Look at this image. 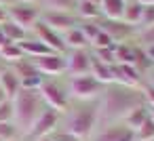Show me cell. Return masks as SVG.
Returning a JSON list of instances; mask_svg holds the SVG:
<instances>
[{
  "label": "cell",
  "mask_w": 154,
  "mask_h": 141,
  "mask_svg": "<svg viewBox=\"0 0 154 141\" xmlns=\"http://www.w3.org/2000/svg\"><path fill=\"white\" fill-rule=\"evenodd\" d=\"M146 103L141 88H131L122 84H108L101 93V114L106 120H122L131 110Z\"/></svg>",
  "instance_id": "cell-1"
},
{
  "label": "cell",
  "mask_w": 154,
  "mask_h": 141,
  "mask_svg": "<svg viewBox=\"0 0 154 141\" xmlns=\"http://www.w3.org/2000/svg\"><path fill=\"white\" fill-rule=\"evenodd\" d=\"M13 101V110H15V118L13 122L17 124L19 133H30V128L34 126L38 114L45 110V103L40 99V93L38 91H26V88H19V93L11 99Z\"/></svg>",
  "instance_id": "cell-2"
},
{
  "label": "cell",
  "mask_w": 154,
  "mask_h": 141,
  "mask_svg": "<svg viewBox=\"0 0 154 141\" xmlns=\"http://www.w3.org/2000/svg\"><path fill=\"white\" fill-rule=\"evenodd\" d=\"M97 118H99V105L85 101V105H80L72 112V116L68 120V130L72 135H76L80 141H85L87 137H91Z\"/></svg>",
  "instance_id": "cell-3"
},
{
  "label": "cell",
  "mask_w": 154,
  "mask_h": 141,
  "mask_svg": "<svg viewBox=\"0 0 154 141\" xmlns=\"http://www.w3.org/2000/svg\"><path fill=\"white\" fill-rule=\"evenodd\" d=\"M68 88H70V95L78 101H93L97 99L101 93H103V84L93 78L91 74H85V76H70V82H68Z\"/></svg>",
  "instance_id": "cell-4"
},
{
  "label": "cell",
  "mask_w": 154,
  "mask_h": 141,
  "mask_svg": "<svg viewBox=\"0 0 154 141\" xmlns=\"http://www.w3.org/2000/svg\"><path fill=\"white\" fill-rule=\"evenodd\" d=\"M7 11H9V19L28 32L40 21V15H42V9L38 2H15Z\"/></svg>",
  "instance_id": "cell-5"
},
{
  "label": "cell",
  "mask_w": 154,
  "mask_h": 141,
  "mask_svg": "<svg viewBox=\"0 0 154 141\" xmlns=\"http://www.w3.org/2000/svg\"><path fill=\"white\" fill-rule=\"evenodd\" d=\"M40 21L47 23L51 30H55L59 34H66L68 30H72L80 23L76 13H68V11H42Z\"/></svg>",
  "instance_id": "cell-6"
},
{
  "label": "cell",
  "mask_w": 154,
  "mask_h": 141,
  "mask_svg": "<svg viewBox=\"0 0 154 141\" xmlns=\"http://www.w3.org/2000/svg\"><path fill=\"white\" fill-rule=\"evenodd\" d=\"M38 93H40V99H42V103H45V107H51V110H55V112H66V107H68V97H66V93H63V88L59 86V84H55V82H42V86L38 88Z\"/></svg>",
  "instance_id": "cell-7"
},
{
  "label": "cell",
  "mask_w": 154,
  "mask_h": 141,
  "mask_svg": "<svg viewBox=\"0 0 154 141\" xmlns=\"http://www.w3.org/2000/svg\"><path fill=\"white\" fill-rule=\"evenodd\" d=\"M36 72L42 76H59L66 72V55L59 53H51V55H42V57H28Z\"/></svg>",
  "instance_id": "cell-8"
},
{
  "label": "cell",
  "mask_w": 154,
  "mask_h": 141,
  "mask_svg": "<svg viewBox=\"0 0 154 141\" xmlns=\"http://www.w3.org/2000/svg\"><path fill=\"white\" fill-rule=\"evenodd\" d=\"M66 72L70 76H85L91 74V51L76 49L66 53Z\"/></svg>",
  "instance_id": "cell-9"
},
{
  "label": "cell",
  "mask_w": 154,
  "mask_h": 141,
  "mask_svg": "<svg viewBox=\"0 0 154 141\" xmlns=\"http://www.w3.org/2000/svg\"><path fill=\"white\" fill-rule=\"evenodd\" d=\"M99 28H101V32H106L114 40V44L116 42H127V40H131L137 34V30L133 26L125 23L122 19H103L101 17L99 19Z\"/></svg>",
  "instance_id": "cell-10"
},
{
  "label": "cell",
  "mask_w": 154,
  "mask_h": 141,
  "mask_svg": "<svg viewBox=\"0 0 154 141\" xmlns=\"http://www.w3.org/2000/svg\"><path fill=\"white\" fill-rule=\"evenodd\" d=\"M32 32H34V38H38L40 42H45L51 51H55V53H59V55H66V53H68L66 42H63V34L51 30L47 23L38 21V23L32 28Z\"/></svg>",
  "instance_id": "cell-11"
},
{
  "label": "cell",
  "mask_w": 154,
  "mask_h": 141,
  "mask_svg": "<svg viewBox=\"0 0 154 141\" xmlns=\"http://www.w3.org/2000/svg\"><path fill=\"white\" fill-rule=\"evenodd\" d=\"M57 122H59V112H55V110H51V107H45V110L38 114V118H36V122H34V126L30 128L28 135L34 137V139L49 137V135L55 130Z\"/></svg>",
  "instance_id": "cell-12"
},
{
  "label": "cell",
  "mask_w": 154,
  "mask_h": 141,
  "mask_svg": "<svg viewBox=\"0 0 154 141\" xmlns=\"http://www.w3.org/2000/svg\"><path fill=\"white\" fill-rule=\"evenodd\" d=\"M114 82H116V84H122V86H131V88H141V84H143V74H141L135 65L116 63V65H114Z\"/></svg>",
  "instance_id": "cell-13"
},
{
  "label": "cell",
  "mask_w": 154,
  "mask_h": 141,
  "mask_svg": "<svg viewBox=\"0 0 154 141\" xmlns=\"http://www.w3.org/2000/svg\"><path fill=\"white\" fill-rule=\"evenodd\" d=\"M95 141H135V133L122 122H116V124H110L106 130H101V135Z\"/></svg>",
  "instance_id": "cell-14"
},
{
  "label": "cell",
  "mask_w": 154,
  "mask_h": 141,
  "mask_svg": "<svg viewBox=\"0 0 154 141\" xmlns=\"http://www.w3.org/2000/svg\"><path fill=\"white\" fill-rule=\"evenodd\" d=\"M0 88L5 91L7 99H13V97L19 93L21 80H19V76L15 74L13 68H2V72H0Z\"/></svg>",
  "instance_id": "cell-15"
},
{
  "label": "cell",
  "mask_w": 154,
  "mask_h": 141,
  "mask_svg": "<svg viewBox=\"0 0 154 141\" xmlns=\"http://www.w3.org/2000/svg\"><path fill=\"white\" fill-rule=\"evenodd\" d=\"M91 76L97 78L103 86L114 84V65L103 63V61H97V59L91 55Z\"/></svg>",
  "instance_id": "cell-16"
},
{
  "label": "cell",
  "mask_w": 154,
  "mask_h": 141,
  "mask_svg": "<svg viewBox=\"0 0 154 141\" xmlns=\"http://www.w3.org/2000/svg\"><path fill=\"white\" fill-rule=\"evenodd\" d=\"M148 118H150V107H148L146 103H141V105H137L135 110H131V112H129L120 122H122L125 126H129L131 130H137V128H139Z\"/></svg>",
  "instance_id": "cell-17"
},
{
  "label": "cell",
  "mask_w": 154,
  "mask_h": 141,
  "mask_svg": "<svg viewBox=\"0 0 154 141\" xmlns=\"http://www.w3.org/2000/svg\"><path fill=\"white\" fill-rule=\"evenodd\" d=\"M74 13H76V17H78L80 21H97V19H101V9H99V4L89 2V0H78Z\"/></svg>",
  "instance_id": "cell-18"
},
{
  "label": "cell",
  "mask_w": 154,
  "mask_h": 141,
  "mask_svg": "<svg viewBox=\"0 0 154 141\" xmlns=\"http://www.w3.org/2000/svg\"><path fill=\"white\" fill-rule=\"evenodd\" d=\"M19 46H21V51H23L26 57H42V55L55 53V51H51L45 42H40L38 38H30V36H28L23 42H19Z\"/></svg>",
  "instance_id": "cell-19"
},
{
  "label": "cell",
  "mask_w": 154,
  "mask_h": 141,
  "mask_svg": "<svg viewBox=\"0 0 154 141\" xmlns=\"http://www.w3.org/2000/svg\"><path fill=\"white\" fill-rule=\"evenodd\" d=\"M125 4H127V0H101L99 2L101 17L103 19H122Z\"/></svg>",
  "instance_id": "cell-20"
},
{
  "label": "cell",
  "mask_w": 154,
  "mask_h": 141,
  "mask_svg": "<svg viewBox=\"0 0 154 141\" xmlns=\"http://www.w3.org/2000/svg\"><path fill=\"white\" fill-rule=\"evenodd\" d=\"M63 42H66V49L68 51H76V49H89V40L87 36L82 34V30L76 26L72 30H68L63 34Z\"/></svg>",
  "instance_id": "cell-21"
},
{
  "label": "cell",
  "mask_w": 154,
  "mask_h": 141,
  "mask_svg": "<svg viewBox=\"0 0 154 141\" xmlns=\"http://www.w3.org/2000/svg\"><path fill=\"white\" fill-rule=\"evenodd\" d=\"M114 59H116V63L135 65V44H131L129 40L127 42H116L114 44Z\"/></svg>",
  "instance_id": "cell-22"
},
{
  "label": "cell",
  "mask_w": 154,
  "mask_h": 141,
  "mask_svg": "<svg viewBox=\"0 0 154 141\" xmlns=\"http://www.w3.org/2000/svg\"><path fill=\"white\" fill-rule=\"evenodd\" d=\"M141 13H143V4L137 2V0H127L125 4V13H122V21L133 26L135 30L139 28V21H141Z\"/></svg>",
  "instance_id": "cell-23"
},
{
  "label": "cell",
  "mask_w": 154,
  "mask_h": 141,
  "mask_svg": "<svg viewBox=\"0 0 154 141\" xmlns=\"http://www.w3.org/2000/svg\"><path fill=\"white\" fill-rule=\"evenodd\" d=\"M0 28H2V32H5V36H7V40H9V42L19 44V42H23V40L28 38V30H23L21 26L13 23L11 19H7L5 23H0Z\"/></svg>",
  "instance_id": "cell-24"
},
{
  "label": "cell",
  "mask_w": 154,
  "mask_h": 141,
  "mask_svg": "<svg viewBox=\"0 0 154 141\" xmlns=\"http://www.w3.org/2000/svg\"><path fill=\"white\" fill-rule=\"evenodd\" d=\"M78 0H38L42 11H68L74 13Z\"/></svg>",
  "instance_id": "cell-25"
},
{
  "label": "cell",
  "mask_w": 154,
  "mask_h": 141,
  "mask_svg": "<svg viewBox=\"0 0 154 141\" xmlns=\"http://www.w3.org/2000/svg\"><path fill=\"white\" fill-rule=\"evenodd\" d=\"M23 57H26V55H23L21 46H19V44H15V42H9L7 46L0 49V61H7V63H17V61H21Z\"/></svg>",
  "instance_id": "cell-26"
},
{
  "label": "cell",
  "mask_w": 154,
  "mask_h": 141,
  "mask_svg": "<svg viewBox=\"0 0 154 141\" xmlns=\"http://www.w3.org/2000/svg\"><path fill=\"white\" fill-rule=\"evenodd\" d=\"M133 133H135V141H150V139H154V122H152V118H148Z\"/></svg>",
  "instance_id": "cell-27"
},
{
  "label": "cell",
  "mask_w": 154,
  "mask_h": 141,
  "mask_svg": "<svg viewBox=\"0 0 154 141\" xmlns=\"http://www.w3.org/2000/svg\"><path fill=\"white\" fill-rule=\"evenodd\" d=\"M19 135V128L15 122H0V139L2 141H13L17 139Z\"/></svg>",
  "instance_id": "cell-28"
},
{
  "label": "cell",
  "mask_w": 154,
  "mask_h": 141,
  "mask_svg": "<svg viewBox=\"0 0 154 141\" xmlns=\"http://www.w3.org/2000/svg\"><path fill=\"white\" fill-rule=\"evenodd\" d=\"M78 28H80V30H82V34L87 36L89 46H91V40H93V38L99 34V30H101V28H99V19H97V21H80V23H78Z\"/></svg>",
  "instance_id": "cell-29"
},
{
  "label": "cell",
  "mask_w": 154,
  "mask_h": 141,
  "mask_svg": "<svg viewBox=\"0 0 154 141\" xmlns=\"http://www.w3.org/2000/svg\"><path fill=\"white\" fill-rule=\"evenodd\" d=\"M91 55L97 61H103V63H110V65L116 63V59H114V46H110V49H91Z\"/></svg>",
  "instance_id": "cell-30"
},
{
  "label": "cell",
  "mask_w": 154,
  "mask_h": 141,
  "mask_svg": "<svg viewBox=\"0 0 154 141\" xmlns=\"http://www.w3.org/2000/svg\"><path fill=\"white\" fill-rule=\"evenodd\" d=\"M45 82V76L42 74H34V76H28V78H21V88L26 91H38Z\"/></svg>",
  "instance_id": "cell-31"
},
{
  "label": "cell",
  "mask_w": 154,
  "mask_h": 141,
  "mask_svg": "<svg viewBox=\"0 0 154 141\" xmlns=\"http://www.w3.org/2000/svg\"><path fill=\"white\" fill-rule=\"evenodd\" d=\"M137 40H139V44L141 46H154V26H150V28H141V30H137Z\"/></svg>",
  "instance_id": "cell-32"
},
{
  "label": "cell",
  "mask_w": 154,
  "mask_h": 141,
  "mask_svg": "<svg viewBox=\"0 0 154 141\" xmlns=\"http://www.w3.org/2000/svg\"><path fill=\"white\" fill-rule=\"evenodd\" d=\"M110 46H114V40H112L106 32H101V30H99V34L91 40V49H110Z\"/></svg>",
  "instance_id": "cell-33"
},
{
  "label": "cell",
  "mask_w": 154,
  "mask_h": 141,
  "mask_svg": "<svg viewBox=\"0 0 154 141\" xmlns=\"http://www.w3.org/2000/svg\"><path fill=\"white\" fill-rule=\"evenodd\" d=\"M13 118H15L13 101L7 99L5 103H0V122H13Z\"/></svg>",
  "instance_id": "cell-34"
},
{
  "label": "cell",
  "mask_w": 154,
  "mask_h": 141,
  "mask_svg": "<svg viewBox=\"0 0 154 141\" xmlns=\"http://www.w3.org/2000/svg\"><path fill=\"white\" fill-rule=\"evenodd\" d=\"M154 26V4H146L143 13H141V21H139V30L141 28H150Z\"/></svg>",
  "instance_id": "cell-35"
},
{
  "label": "cell",
  "mask_w": 154,
  "mask_h": 141,
  "mask_svg": "<svg viewBox=\"0 0 154 141\" xmlns=\"http://www.w3.org/2000/svg\"><path fill=\"white\" fill-rule=\"evenodd\" d=\"M53 141H80L76 135H72L70 130H59V133H51L49 135Z\"/></svg>",
  "instance_id": "cell-36"
},
{
  "label": "cell",
  "mask_w": 154,
  "mask_h": 141,
  "mask_svg": "<svg viewBox=\"0 0 154 141\" xmlns=\"http://www.w3.org/2000/svg\"><path fill=\"white\" fill-rule=\"evenodd\" d=\"M141 93H143V101L148 107H154V86L150 84H141Z\"/></svg>",
  "instance_id": "cell-37"
},
{
  "label": "cell",
  "mask_w": 154,
  "mask_h": 141,
  "mask_svg": "<svg viewBox=\"0 0 154 141\" xmlns=\"http://www.w3.org/2000/svg\"><path fill=\"white\" fill-rule=\"evenodd\" d=\"M9 19V11H7V7H0V23H5Z\"/></svg>",
  "instance_id": "cell-38"
},
{
  "label": "cell",
  "mask_w": 154,
  "mask_h": 141,
  "mask_svg": "<svg viewBox=\"0 0 154 141\" xmlns=\"http://www.w3.org/2000/svg\"><path fill=\"white\" fill-rule=\"evenodd\" d=\"M146 74H148V82H146V84H150V86H154V65H152V68H150V70H148Z\"/></svg>",
  "instance_id": "cell-39"
},
{
  "label": "cell",
  "mask_w": 154,
  "mask_h": 141,
  "mask_svg": "<svg viewBox=\"0 0 154 141\" xmlns=\"http://www.w3.org/2000/svg\"><path fill=\"white\" fill-rule=\"evenodd\" d=\"M7 44H9V40H7V36H5V32H2V28H0V49L7 46Z\"/></svg>",
  "instance_id": "cell-40"
},
{
  "label": "cell",
  "mask_w": 154,
  "mask_h": 141,
  "mask_svg": "<svg viewBox=\"0 0 154 141\" xmlns=\"http://www.w3.org/2000/svg\"><path fill=\"white\" fill-rule=\"evenodd\" d=\"M15 2H17V0H0V7H7V9H9V7H13Z\"/></svg>",
  "instance_id": "cell-41"
},
{
  "label": "cell",
  "mask_w": 154,
  "mask_h": 141,
  "mask_svg": "<svg viewBox=\"0 0 154 141\" xmlns=\"http://www.w3.org/2000/svg\"><path fill=\"white\" fill-rule=\"evenodd\" d=\"M5 101H7V95H5L2 88H0V103H5Z\"/></svg>",
  "instance_id": "cell-42"
},
{
  "label": "cell",
  "mask_w": 154,
  "mask_h": 141,
  "mask_svg": "<svg viewBox=\"0 0 154 141\" xmlns=\"http://www.w3.org/2000/svg\"><path fill=\"white\" fill-rule=\"evenodd\" d=\"M137 2H141V4L146 7V4H154V0H137Z\"/></svg>",
  "instance_id": "cell-43"
},
{
  "label": "cell",
  "mask_w": 154,
  "mask_h": 141,
  "mask_svg": "<svg viewBox=\"0 0 154 141\" xmlns=\"http://www.w3.org/2000/svg\"><path fill=\"white\" fill-rule=\"evenodd\" d=\"M150 118H152V122H154V107H150Z\"/></svg>",
  "instance_id": "cell-44"
},
{
  "label": "cell",
  "mask_w": 154,
  "mask_h": 141,
  "mask_svg": "<svg viewBox=\"0 0 154 141\" xmlns=\"http://www.w3.org/2000/svg\"><path fill=\"white\" fill-rule=\"evenodd\" d=\"M17 2H38V0H17Z\"/></svg>",
  "instance_id": "cell-45"
},
{
  "label": "cell",
  "mask_w": 154,
  "mask_h": 141,
  "mask_svg": "<svg viewBox=\"0 0 154 141\" xmlns=\"http://www.w3.org/2000/svg\"><path fill=\"white\" fill-rule=\"evenodd\" d=\"M38 141H53L51 137H42V139H38Z\"/></svg>",
  "instance_id": "cell-46"
},
{
  "label": "cell",
  "mask_w": 154,
  "mask_h": 141,
  "mask_svg": "<svg viewBox=\"0 0 154 141\" xmlns=\"http://www.w3.org/2000/svg\"><path fill=\"white\" fill-rule=\"evenodd\" d=\"M89 2H95V4H99V2H101V0H89Z\"/></svg>",
  "instance_id": "cell-47"
},
{
  "label": "cell",
  "mask_w": 154,
  "mask_h": 141,
  "mask_svg": "<svg viewBox=\"0 0 154 141\" xmlns=\"http://www.w3.org/2000/svg\"><path fill=\"white\" fill-rule=\"evenodd\" d=\"M0 72H2V68H0Z\"/></svg>",
  "instance_id": "cell-48"
},
{
  "label": "cell",
  "mask_w": 154,
  "mask_h": 141,
  "mask_svg": "<svg viewBox=\"0 0 154 141\" xmlns=\"http://www.w3.org/2000/svg\"><path fill=\"white\" fill-rule=\"evenodd\" d=\"M13 141H17V139H13Z\"/></svg>",
  "instance_id": "cell-49"
},
{
  "label": "cell",
  "mask_w": 154,
  "mask_h": 141,
  "mask_svg": "<svg viewBox=\"0 0 154 141\" xmlns=\"http://www.w3.org/2000/svg\"><path fill=\"white\" fill-rule=\"evenodd\" d=\"M150 141H154V139H150Z\"/></svg>",
  "instance_id": "cell-50"
},
{
  "label": "cell",
  "mask_w": 154,
  "mask_h": 141,
  "mask_svg": "<svg viewBox=\"0 0 154 141\" xmlns=\"http://www.w3.org/2000/svg\"><path fill=\"white\" fill-rule=\"evenodd\" d=\"M0 141H2V139H0Z\"/></svg>",
  "instance_id": "cell-51"
}]
</instances>
